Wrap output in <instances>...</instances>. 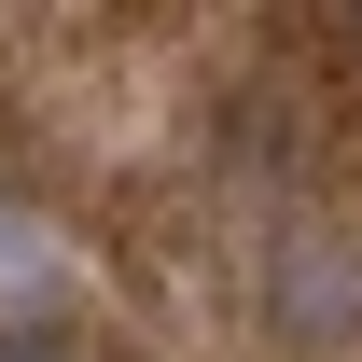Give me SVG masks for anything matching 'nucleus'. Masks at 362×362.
<instances>
[{
	"instance_id": "1",
	"label": "nucleus",
	"mask_w": 362,
	"mask_h": 362,
	"mask_svg": "<svg viewBox=\"0 0 362 362\" xmlns=\"http://www.w3.org/2000/svg\"><path fill=\"white\" fill-rule=\"evenodd\" d=\"M265 320L293 334V349H334V334H362V237L349 223H293L265 265Z\"/></svg>"
},
{
	"instance_id": "2",
	"label": "nucleus",
	"mask_w": 362,
	"mask_h": 362,
	"mask_svg": "<svg viewBox=\"0 0 362 362\" xmlns=\"http://www.w3.org/2000/svg\"><path fill=\"white\" fill-rule=\"evenodd\" d=\"M0 362H56V349H42V334H0Z\"/></svg>"
}]
</instances>
